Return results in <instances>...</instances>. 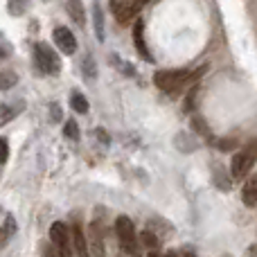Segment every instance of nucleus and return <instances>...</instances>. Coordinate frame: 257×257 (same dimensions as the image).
Masks as SVG:
<instances>
[{
  "instance_id": "obj_1",
  "label": "nucleus",
  "mask_w": 257,
  "mask_h": 257,
  "mask_svg": "<svg viewBox=\"0 0 257 257\" xmlns=\"http://www.w3.org/2000/svg\"><path fill=\"white\" fill-rule=\"evenodd\" d=\"M201 72H203V68L196 72H192V70H160L154 75V81L158 88H163L169 93V90H178V88H183V86L196 81V77H199Z\"/></svg>"
},
{
  "instance_id": "obj_2",
  "label": "nucleus",
  "mask_w": 257,
  "mask_h": 257,
  "mask_svg": "<svg viewBox=\"0 0 257 257\" xmlns=\"http://www.w3.org/2000/svg\"><path fill=\"white\" fill-rule=\"evenodd\" d=\"M257 163V140L248 142L241 151H237L232 156V165H230V174L232 178H244L246 174L253 169V165Z\"/></svg>"
},
{
  "instance_id": "obj_3",
  "label": "nucleus",
  "mask_w": 257,
  "mask_h": 257,
  "mask_svg": "<svg viewBox=\"0 0 257 257\" xmlns=\"http://www.w3.org/2000/svg\"><path fill=\"white\" fill-rule=\"evenodd\" d=\"M34 61H36V66H39V70L45 72V75H57V72L61 70L59 57L54 54V50L48 48L45 43H39L34 48Z\"/></svg>"
},
{
  "instance_id": "obj_4",
  "label": "nucleus",
  "mask_w": 257,
  "mask_h": 257,
  "mask_svg": "<svg viewBox=\"0 0 257 257\" xmlns=\"http://www.w3.org/2000/svg\"><path fill=\"white\" fill-rule=\"evenodd\" d=\"M50 239H52L54 248L61 253V257H72V250L75 248H72V237L66 223L54 221L52 228H50Z\"/></svg>"
},
{
  "instance_id": "obj_5",
  "label": "nucleus",
  "mask_w": 257,
  "mask_h": 257,
  "mask_svg": "<svg viewBox=\"0 0 257 257\" xmlns=\"http://www.w3.org/2000/svg\"><path fill=\"white\" fill-rule=\"evenodd\" d=\"M115 232L120 237L122 246H124L126 253L138 255V241H136V228H133V221L128 217H117L115 221Z\"/></svg>"
},
{
  "instance_id": "obj_6",
  "label": "nucleus",
  "mask_w": 257,
  "mask_h": 257,
  "mask_svg": "<svg viewBox=\"0 0 257 257\" xmlns=\"http://www.w3.org/2000/svg\"><path fill=\"white\" fill-rule=\"evenodd\" d=\"M111 9H113V16H115L120 23L133 21L138 14V5L128 3V0H111Z\"/></svg>"
},
{
  "instance_id": "obj_7",
  "label": "nucleus",
  "mask_w": 257,
  "mask_h": 257,
  "mask_svg": "<svg viewBox=\"0 0 257 257\" xmlns=\"http://www.w3.org/2000/svg\"><path fill=\"white\" fill-rule=\"evenodd\" d=\"M54 43H57V48L66 54H72L77 50L75 36H72V32L66 30V27H57V30H54Z\"/></svg>"
},
{
  "instance_id": "obj_8",
  "label": "nucleus",
  "mask_w": 257,
  "mask_h": 257,
  "mask_svg": "<svg viewBox=\"0 0 257 257\" xmlns=\"http://www.w3.org/2000/svg\"><path fill=\"white\" fill-rule=\"evenodd\" d=\"M133 43H136V50L140 52L142 59H147V61H154L149 48H147V41H145V23H142L140 18H138L136 27H133Z\"/></svg>"
},
{
  "instance_id": "obj_9",
  "label": "nucleus",
  "mask_w": 257,
  "mask_h": 257,
  "mask_svg": "<svg viewBox=\"0 0 257 257\" xmlns=\"http://www.w3.org/2000/svg\"><path fill=\"white\" fill-rule=\"evenodd\" d=\"M23 108H25V104L23 102H5V104H0V126L7 124L9 120H14Z\"/></svg>"
},
{
  "instance_id": "obj_10",
  "label": "nucleus",
  "mask_w": 257,
  "mask_h": 257,
  "mask_svg": "<svg viewBox=\"0 0 257 257\" xmlns=\"http://www.w3.org/2000/svg\"><path fill=\"white\" fill-rule=\"evenodd\" d=\"M72 248L79 257H88V241H86L84 230L79 226L72 228Z\"/></svg>"
},
{
  "instance_id": "obj_11",
  "label": "nucleus",
  "mask_w": 257,
  "mask_h": 257,
  "mask_svg": "<svg viewBox=\"0 0 257 257\" xmlns=\"http://www.w3.org/2000/svg\"><path fill=\"white\" fill-rule=\"evenodd\" d=\"M241 201L246 205H257V176H250L241 190Z\"/></svg>"
},
{
  "instance_id": "obj_12",
  "label": "nucleus",
  "mask_w": 257,
  "mask_h": 257,
  "mask_svg": "<svg viewBox=\"0 0 257 257\" xmlns=\"http://www.w3.org/2000/svg\"><path fill=\"white\" fill-rule=\"evenodd\" d=\"M68 12L77 25H84V5L79 0H68Z\"/></svg>"
},
{
  "instance_id": "obj_13",
  "label": "nucleus",
  "mask_w": 257,
  "mask_h": 257,
  "mask_svg": "<svg viewBox=\"0 0 257 257\" xmlns=\"http://www.w3.org/2000/svg\"><path fill=\"white\" fill-rule=\"evenodd\" d=\"M16 232V221H14V217H7L5 219V223L0 226V246L7 244V239Z\"/></svg>"
},
{
  "instance_id": "obj_14",
  "label": "nucleus",
  "mask_w": 257,
  "mask_h": 257,
  "mask_svg": "<svg viewBox=\"0 0 257 257\" xmlns=\"http://www.w3.org/2000/svg\"><path fill=\"white\" fill-rule=\"evenodd\" d=\"M140 241L147 246L149 250H158V244H160V239H158V235L156 232H151V230H145L140 235Z\"/></svg>"
},
{
  "instance_id": "obj_15",
  "label": "nucleus",
  "mask_w": 257,
  "mask_h": 257,
  "mask_svg": "<svg viewBox=\"0 0 257 257\" xmlns=\"http://www.w3.org/2000/svg\"><path fill=\"white\" fill-rule=\"evenodd\" d=\"M81 72H84V77H88V79H95V77H97V68H95V61L90 54H86V59L81 61Z\"/></svg>"
},
{
  "instance_id": "obj_16",
  "label": "nucleus",
  "mask_w": 257,
  "mask_h": 257,
  "mask_svg": "<svg viewBox=\"0 0 257 257\" xmlns=\"http://www.w3.org/2000/svg\"><path fill=\"white\" fill-rule=\"evenodd\" d=\"M72 108H75L77 113H86L88 111V99L81 93H72Z\"/></svg>"
},
{
  "instance_id": "obj_17",
  "label": "nucleus",
  "mask_w": 257,
  "mask_h": 257,
  "mask_svg": "<svg viewBox=\"0 0 257 257\" xmlns=\"http://www.w3.org/2000/svg\"><path fill=\"white\" fill-rule=\"evenodd\" d=\"M27 5H30V0H9L7 7H9V14H14V16H21V14L27 9Z\"/></svg>"
},
{
  "instance_id": "obj_18",
  "label": "nucleus",
  "mask_w": 257,
  "mask_h": 257,
  "mask_svg": "<svg viewBox=\"0 0 257 257\" xmlns=\"http://www.w3.org/2000/svg\"><path fill=\"white\" fill-rule=\"evenodd\" d=\"M18 81V77H16V72H12V70H5L3 75H0V88L3 90H7V88H12L14 84Z\"/></svg>"
},
{
  "instance_id": "obj_19",
  "label": "nucleus",
  "mask_w": 257,
  "mask_h": 257,
  "mask_svg": "<svg viewBox=\"0 0 257 257\" xmlns=\"http://www.w3.org/2000/svg\"><path fill=\"white\" fill-rule=\"evenodd\" d=\"M93 14H95V32H97V39L102 41L104 39V18H102V12H99L97 5H95Z\"/></svg>"
},
{
  "instance_id": "obj_20",
  "label": "nucleus",
  "mask_w": 257,
  "mask_h": 257,
  "mask_svg": "<svg viewBox=\"0 0 257 257\" xmlns=\"http://www.w3.org/2000/svg\"><path fill=\"white\" fill-rule=\"evenodd\" d=\"M63 133H66V138H70V140H77V138H79V126H77V122L75 120H66Z\"/></svg>"
},
{
  "instance_id": "obj_21",
  "label": "nucleus",
  "mask_w": 257,
  "mask_h": 257,
  "mask_svg": "<svg viewBox=\"0 0 257 257\" xmlns=\"http://www.w3.org/2000/svg\"><path fill=\"white\" fill-rule=\"evenodd\" d=\"M217 147L221 151H232L237 147V140L235 138H223V140H217Z\"/></svg>"
},
{
  "instance_id": "obj_22",
  "label": "nucleus",
  "mask_w": 257,
  "mask_h": 257,
  "mask_svg": "<svg viewBox=\"0 0 257 257\" xmlns=\"http://www.w3.org/2000/svg\"><path fill=\"white\" fill-rule=\"evenodd\" d=\"M9 54H12V43H9V41L5 39L3 34H0V57H3V59H7Z\"/></svg>"
},
{
  "instance_id": "obj_23",
  "label": "nucleus",
  "mask_w": 257,
  "mask_h": 257,
  "mask_svg": "<svg viewBox=\"0 0 257 257\" xmlns=\"http://www.w3.org/2000/svg\"><path fill=\"white\" fill-rule=\"evenodd\" d=\"M192 126L196 128V131L199 133H203L205 138H210V131H208V126L203 124V120H201V117H194V120H192Z\"/></svg>"
},
{
  "instance_id": "obj_24",
  "label": "nucleus",
  "mask_w": 257,
  "mask_h": 257,
  "mask_svg": "<svg viewBox=\"0 0 257 257\" xmlns=\"http://www.w3.org/2000/svg\"><path fill=\"white\" fill-rule=\"evenodd\" d=\"M9 156V147H7V140L5 138H0V163H5Z\"/></svg>"
},
{
  "instance_id": "obj_25",
  "label": "nucleus",
  "mask_w": 257,
  "mask_h": 257,
  "mask_svg": "<svg viewBox=\"0 0 257 257\" xmlns=\"http://www.w3.org/2000/svg\"><path fill=\"white\" fill-rule=\"evenodd\" d=\"M113 61H115V68H117V70H124L126 75H133V70L128 68V63H126V61H120L117 57H113Z\"/></svg>"
},
{
  "instance_id": "obj_26",
  "label": "nucleus",
  "mask_w": 257,
  "mask_h": 257,
  "mask_svg": "<svg viewBox=\"0 0 257 257\" xmlns=\"http://www.w3.org/2000/svg\"><path fill=\"white\" fill-rule=\"evenodd\" d=\"M95 136H97V138H99V140H102V142H104V145H108V133H106V131H104V128H97V131H95Z\"/></svg>"
},
{
  "instance_id": "obj_27",
  "label": "nucleus",
  "mask_w": 257,
  "mask_h": 257,
  "mask_svg": "<svg viewBox=\"0 0 257 257\" xmlns=\"http://www.w3.org/2000/svg\"><path fill=\"white\" fill-rule=\"evenodd\" d=\"M248 255H250V257H257V244H253V246L248 248Z\"/></svg>"
},
{
  "instance_id": "obj_28",
  "label": "nucleus",
  "mask_w": 257,
  "mask_h": 257,
  "mask_svg": "<svg viewBox=\"0 0 257 257\" xmlns=\"http://www.w3.org/2000/svg\"><path fill=\"white\" fill-rule=\"evenodd\" d=\"M181 257H196L194 253H192V250H183V255Z\"/></svg>"
},
{
  "instance_id": "obj_29",
  "label": "nucleus",
  "mask_w": 257,
  "mask_h": 257,
  "mask_svg": "<svg viewBox=\"0 0 257 257\" xmlns=\"http://www.w3.org/2000/svg\"><path fill=\"white\" fill-rule=\"evenodd\" d=\"M128 3H133V5H138V7H140V5L147 3V0H128Z\"/></svg>"
},
{
  "instance_id": "obj_30",
  "label": "nucleus",
  "mask_w": 257,
  "mask_h": 257,
  "mask_svg": "<svg viewBox=\"0 0 257 257\" xmlns=\"http://www.w3.org/2000/svg\"><path fill=\"white\" fill-rule=\"evenodd\" d=\"M149 257H165V255H158V250H151Z\"/></svg>"
},
{
  "instance_id": "obj_31",
  "label": "nucleus",
  "mask_w": 257,
  "mask_h": 257,
  "mask_svg": "<svg viewBox=\"0 0 257 257\" xmlns=\"http://www.w3.org/2000/svg\"><path fill=\"white\" fill-rule=\"evenodd\" d=\"M165 257H178L176 253H167V255H165Z\"/></svg>"
}]
</instances>
